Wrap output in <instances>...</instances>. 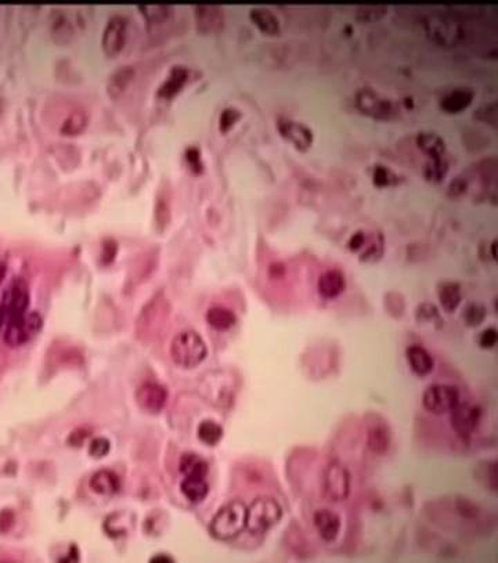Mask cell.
Wrapping results in <instances>:
<instances>
[{
  "mask_svg": "<svg viewBox=\"0 0 498 563\" xmlns=\"http://www.w3.org/2000/svg\"><path fill=\"white\" fill-rule=\"evenodd\" d=\"M247 528V507L241 501H232L219 510L210 525L212 536L230 540L239 536Z\"/></svg>",
  "mask_w": 498,
  "mask_h": 563,
  "instance_id": "obj_1",
  "label": "cell"
},
{
  "mask_svg": "<svg viewBox=\"0 0 498 563\" xmlns=\"http://www.w3.org/2000/svg\"><path fill=\"white\" fill-rule=\"evenodd\" d=\"M208 349L201 338L194 331H183L175 337L170 345V356L173 361L182 368H194L204 361Z\"/></svg>",
  "mask_w": 498,
  "mask_h": 563,
  "instance_id": "obj_2",
  "label": "cell"
},
{
  "mask_svg": "<svg viewBox=\"0 0 498 563\" xmlns=\"http://www.w3.org/2000/svg\"><path fill=\"white\" fill-rule=\"evenodd\" d=\"M283 518L281 505L271 497H259L247 507V530L263 535L276 526Z\"/></svg>",
  "mask_w": 498,
  "mask_h": 563,
  "instance_id": "obj_3",
  "label": "cell"
},
{
  "mask_svg": "<svg viewBox=\"0 0 498 563\" xmlns=\"http://www.w3.org/2000/svg\"><path fill=\"white\" fill-rule=\"evenodd\" d=\"M43 320L39 313H26L11 319L4 325V342L11 348H18L35 338L42 329Z\"/></svg>",
  "mask_w": 498,
  "mask_h": 563,
  "instance_id": "obj_4",
  "label": "cell"
},
{
  "mask_svg": "<svg viewBox=\"0 0 498 563\" xmlns=\"http://www.w3.org/2000/svg\"><path fill=\"white\" fill-rule=\"evenodd\" d=\"M458 403L460 392L451 385H432L425 390L422 396V404L425 410L435 415L450 412Z\"/></svg>",
  "mask_w": 498,
  "mask_h": 563,
  "instance_id": "obj_5",
  "label": "cell"
},
{
  "mask_svg": "<svg viewBox=\"0 0 498 563\" xmlns=\"http://www.w3.org/2000/svg\"><path fill=\"white\" fill-rule=\"evenodd\" d=\"M29 305V294L24 281H16L4 293L0 305V317L3 327L11 319L26 315Z\"/></svg>",
  "mask_w": 498,
  "mask_h": 563,
  "instance_id": "obj_6",
  "label": "cell"
},
{
  "mask_svg": "<svg viewBox=\"0 0 498 563\" xmlns=\"http://www.w3.org/2000/svg\"><path fill=\"white\" fill-rule=\"evenodd\" d=\"M324 493L327 498L334 503H341L349 497L350 475L340 462H331L327 466L324 474Z\"/></svg>",
  "mask_w": 498,
  "mask_h": 563,
  "instance_id": "obj_7",
  "label": "cell"
},
{
  "mask_svg": "<svg viewBox=\"0 0 498 563\" xmlns=\"http://www.w3.org/2000/svg\"><path fill=\"white\" fill-rule=\"evenodd\" d=\"M450 414L453 428L462 439H468L472 436L479 427L482 417L480 408L472 403L460 402L450 411Z\"/></svg>",
  "mask_w": 498,
  "mask_h": 563,
  "instance_id": "obj_8",
  "label": "cell"
},
{
  "mask_svg": "<svg viewBox=\"0 0 498 563\" xmlns=\"http://www.w3.org/2000/svg\"><path fill=\"white\" fill-rule=\"evenodd\" d=\"M136 402L146 412L157 414L166 405L168 392L156 382H147L137 389Z\"/></svg>",
  "mask_w": 498,
  "mask_h": 563,
  "instance_id": "obj_9",
  "label": "cell"
},
{
  "mask_svg": "<svg viewBox=\"0 0 498 563\" xmlns=\"http://www.w3.org/2000/svg\"><path fill=\"white\" fill-rule=\"evenodd\" d=\"M128 20L124 16H112L103 32V49L107 54L119 53L125 45Z\"/></svg>",
  "mask_w": 498,
  "mask_h": 563,
  "instance_id": "obj_10",
  "label": "cell"
},
{
  "mask_svg": "<svg viewBox=\"0 0 498 563\" xmlns=\"http://www.w3.org/2000/svg\"><path fill=\"white\" fill-rule=\"evenodd\" d=\"M356 100H357V107L360 108L366 115H369L372 118L389 119L396 114L394 104L391 102L379 97L372 90H368V89L362 90L357 94Z\"/></svg>",
  "mask_w": 498,
  "mask_h": 563,
  "instance_id": "obj_11",
  "label": "cell"
},
{
  "mask_svg": "<svg viewBox=\"0 0 498 563\" xmlns=\"http://www.w3.org/2000/svg\"><path fill=\"white\" fill-rule=\"evenodd\" d=\"M278 131H280V133L283 134V137L291 141L298 150L305 151L313 143L312 131L308 126H305L303 124L289 121V119H283L278 124Z\"/></svg>",
  "mask_w": 498,
  "mask_h": 563,
  "instance_id": "obj_12",
  "label": "cell"
},
{
  "mask_svg": "<svg viewBox=\"0 0 498 563\" xmlns=\"http://www.w3.org/2000/svg\"><path fill=\"white\" fill-rule=\"evenodd\" d=\"M318 536L324 541H335L341 532V518L337 512L330 510H317L313 518Z\"/></svg>",
  "mask_w": 498,
  "mask_h": 563,
  "instance_id": "obj_13",
  "label": "cell"
},
{
  "mask_svg": "<svg viewBox=\"0 0 498 563\" xmlns=\"http://www.w3.org/2000/svg\"><path fill=\"white\" fill-rule=\"evenodd\" d=\"M197 27L204 33H213L223 28L224 17L223 10L217 6H198L195 7Z\"/></svg>",
  "mask_w": 498,
  "mask_h": 563,
  "instance_id": "obj_14",
  "label": "cell"
},
{
  "mask_svg": "<svg viewBox=\"0 0 498 563\" xmlns=\"http://www.w3.org/2000/svg\"><path fill=\"white\" fill-rule=\"evenodd\" d=\"M345 285V275L340 270H327L318 278V293L327 299H334L341 295Z\"/></svg>",
  "mask_w": 498,
  "mask_h": 563,
  "instance_id": "obj_15",
  "label": "cell"
},
{
  "mask_svg": "<svg viewBox=\"0 0 498 563\" xmlns=\"http://www.w3.org/2000/svg\"><path fill=\"white\" fill-rule=\"evenodd\" d=\"M406 357H407L408 366L411 367V370L416 376H425L433 371L435 363H433L432 356L426 351V349L421 348V346H410V348H407Z\"/></svg>",
  "mask_w": 498,
  "mask_h": 563,
  "instance_id": "obj_16",
  "label": "cell"
},
{
  "mask_svg": "<svg viewBox=\"0 0 498 563\" xmlns=\"http://www.w3.org/2000/svg\"><path fill=\"white\" fill-rule=\"evenodd\" d=\"M391 440V430L385 424H377L368 430V449L378 456H384L389 450Z\"/></svg>",
  "mask_w": 498,
  "mask_h": 563,
  "instance_id": "obj_17",
  "label": "cell"
},
{
  "mask_svg": "<svg viewBox=\"0 0 498 563\" xmlns=\"http://www.w3.org/2000/svg\"><path fill=\"white\" fill-rule=\"evenodd\" d=\"M90 487L93 491L103 494V496H112L118 493L121 487L119 478L111 471H99L90 479Z\"/></svg>",
  "mask_w": 498,
  "mask_h": 563,
  "instance_id": "obj_18",
  "label": "cell"
},
{
  "mask_svg": "<svg viewBox=\"0 0 498 563\" xmlns=\"http://www.w3.org/2000/svg\"><path fill=\"white\" fill-rule=\"evenodd\" d=\"M472 100L473 94L471 90L455 89V90L447 93L440 104L448 114H458V112L464 111L465 108L470 107Z\"/></svg>",
  "mask_w": 498,
  "mask_h": 563,
  "instance_id": "obj_19",
  "label": "cell"
},
{
  "mask_svg": "<svg viewBox=\"0 0 498 563\" xmlns=\"http://www.w3.org/2000/svg\"><path fill=\"white\" fill-rule=\"evenodd\" d=\"M180 488L184 497L191 503L204 501L210 493V486L205 478H198V476H187L182 483Z\"/></svg>",
  "mask_w": 498,
  "mask_h": 563,
  "instance_id": "obj_20",
  "label": "cell"
},
{
  "mask_svg": "<svg viewBox=\"0 0 498 563\" xmlns=\"http://www.w3.org/2000/svg\"><path fill=\"white\" fill-rule=\"evenodd\" d=\"M251 20L254 24L267 35H277L280 32V23L273 11L269 9L256 7L251 10Z\"/></svg>",
  "mask_w": 498,
  "mask_h": 563,
  "instance_id": "obj_21",
  "label": "cell"
},
{
  "mask_svg": "<svg viewBox=\"0 0 498 563\" xmlns=\"http://www.w3.org/2000/svg\"><path fill=\"white\" fill-rule=\"evenodd\" d=\"M207 322L213 329L226 331L236 324V315L223 306H213L207 313Z\"/></svg>",
  "mask_w": 498,
  "mask_h": 563,
  "instance_id": "obj_22",
  "label": "cell"
},
{
  "mask_svg": "<svg viewBox=\"0 0 498 563\" xmlns=\"http://www.w3.org/2000/svg\"><path fill=\"white\" fill-rule=\"evenodd\" d=\"M417 144L432 160H440L446 151L443 138L435 133H421L417 138Z\"/></svg>",
  "mask_w": 498,
  "mask_h": 563,
  "instance_id": "obj_23",
  "label": "cell"
},
{
  "mask_svg": "<svg viewBox=\"0 0 498 563\" xmlns=\"http://www.w3.org/2000/svg\"><path fill=\"white\" fill-rule=\"evenodd\" d=\"M188 78V72L187 70H184L182 67H175L170 71V75L166 81L163 82L158 90L159 96L162 97H173L175 94H178L180 92V89L183 87L184 83Z\"/></svg>",
  "mask_w": 498,
  "mask_h": 563,
  "instance_id": "obj_24",
  "label": "cell"
},
{
  "mask_svg": "<svg viewBox=\"0 0 498 563\" xmlns=\"http://www.w3.org/2000/svg\"><path fill=\"white\" fill-rule=\"evenodd\" d=\"M180 472L184 476H198L207 478L208 475V464L205 459L195 454H187L180 461Z\"/></svg>",
  "mask_w": 498,
  "mask_h": 563,
  "instance_id": "obj_25",
  "label": "cell"
},
{
  "mask_svg": "<svg viewBox=\"0 0 498 563\" xmlns=\"http://www.w3.org/2000/svg\"><path fill=\"white\" fill-rule=\"evenodd\" d=\"M133 75H134V70L131 67H121V68H118L109 77V81H108V92H109V94H112V96L121 94L125 90V87L129 84Z\"/></svg>",
  "mask_w": 498,
  "mask_h": 563,
  "instance_id": "obj_26",
  "label": "cell"
},
{
  "mask_svg": "<svg viewBox=\"0 0 498 563\" xmlns=\"http://www.w3.org/2000/svg\"><path fill=\"white\" fill-rule=\"evenodd\" d=\"M439 300L440 305L447 313H453L457 310L458 305L461 303V291L457 284H445L439 290Z\"/></svg>",
  "mask_w": 498,
  "mask_h": 563,
  "instance_id": "obj_27",
  "label": "cell"
},
{
  "mask_svg": "<svg viewBox=\"0 0 498 563\" xmlns=\"http://www.w3.org/2000/svg\"><path fill=\"white\" fill-rule=\"evenodd\" d=\"M198 437L202 443L208 446H215L222 440L223 430L219 424L213 421H204L198 428Z\"/></svg>",
  "mask_w": 498,
  "mask_h": 563,
  "instance_id": "obj_28",
  "label": "cell"
},
{
  "mask_svg": "<svg viewBox=\"0 0 498 563\" xmlns=\"http://www.w3.org/2000/svg\"><path fill=\"white\" fill-rule=\"evenodd\" d=\"M87 122L86 114L82 111H75L72 112L64 122L63 125V133L65 134H78L85 129Z\"/></svg>",
  "mask_w": 498,
  "mask_h": 563,
  "instance_id": "obj_29",
  "label": "cell"
},
{
  "mask_svg": "<svg viewBox=\"0 0 498 563\" xmlns=\"http://www.w3.org/2000/svg\"><path fill=\"white\" fill-rule=\"evenodd\" d=\"M139 10L143 13V16L150 20V21H163L166 20L170 13L172 9L169 6H163V4H148V6H140Z\"/></svg>",
  "mask_w": 498,
  "mask_h": 563,
  "instance_id": "obj_30",
  "label": "cell"
},
{
  "mask_svg": "<svg viewBox=\"0 0 498 563\" xmlns=\"http://www.w3.org/2000/svg\"><path fill=\"white\" fill-rule=\"evenodd\" d=\"M71 28L72 27H71L70 21L64 16H61L58 11H55V17H53L52 23V32L54 39H57V40L58 39L68 40L71 38V32H72Z\"/></svg>",
  "mask_w": 498,
  "mask_h": 563,
  "instance_id": "obj_31",
  "label": "cell"
},
{
  "mask_svg": "<svg viewBox=\"0 0 498 563\" xmlns=\"http://www.w3.org/2000/svg\"><path fill=\"white\" fill-rule=\"evenodd\" d=\"M486 310L480 303H470V306L464 312V319L468 325L476 327L485 320Z\"/></svg>",
  "mask_w": 498,
  "mask_h": 563,
  "instance_id": "obj_32",
  "label": "cell"
},
{
  "mask_svg": "<svg viewBox=\"0 0 498 563\" xmlns=\"http://www.w3.org/2000/svg\"><path fill=\"white\" fill-rule=\"evenodd\" d=\"M111 444L104 437H96L92 440L89 447V454L93 458H103L109 453Z\"/></svg>",
  "mask_w": 498,
  "mask_h": 563,
  "instance_id": "obj_33",
  "label": "cell"
},
{
  "mask_svg": "<svg viewBox=\"0 0 498 563\" xmlns=\"http://www.w3.org/2000/svg\"><path fill=\"white\" fill-rule=\"evenodd\" d=\"M446 170L447 165L445 162H442V158L440 160H433V161L431 162V165L428 166V169H426V177L429 180L439 182V180H442L445 177Z\"/></svg>",
  "mask_w": 498,
  "mask_h": 563,
  "instance_id": "obj_34",
  "label": "cell"
},
{
  "mask_svg": "<svg viewBox=\"0 0 498 563\" xmlns=\"http://www.w3.org/2000/svg\"><path fill=\"white\" fill-rule=\"evenodd\" d=\"M475 116L489 125L497 126V107L496 104H486L485 107L479 108L477 112H475Z\"/></svg>",
  "mask_w": 498,
  "mask_h": 563,
  "instance_id": "obj_35",
  "label": "cell"
},
{
  "mask_svg": "<svg viewBox=\"0 0 498 563\" xmlns=\"http://www.w3.org/2000/svg\"><path fill=\"white\" fill-rule=\"evenodd\" d=\"M385 13L386 10L382 7H363L357 11V17L362 21H375L382 18Z\"/></svg>",
  "mask_w": 498,
  "mask_h": 563,
  "instance_id": "obj_36",
  "label": "cell"
},
{
  "mask_svg": "<svg viewBox=\"0 0 498 563\" xmlns=\"http://www.w3.org/2000/svg\"><path fill=\"white\" fill-rule=\"evenodd\" d=\"M239 112L234 109V108H227V109H224L223 112H222V115H220V129L223 131V132H227L234 124H236L237 121L239 119Z\"/></svg>",
  "mask_w": 498,
  "mask_h": 563,
  "instance_id": "obj_37",
  "label": "cell"
},
{
  "mask_svg": "<svg viewBox=\"0 0 498 563\" xmlns=\"http://www.w3.org/2000/svg\"><path fill=\"white\" fill-rule=\"evenodd\" d=\"M394 180V173H392L389 169H386V168H382V166H378V168L375 169V173H374V182H375V185H377V186H381V187H384V186H388V185H391Z\"/></svg>",
  "mask_w": 498,
  "mask_h": 563,
  "instance_id": "obj_38",
  "label": "cell"
},
{
  "mask_svg": "<svg viewBox=\"0 0 498 563\" xmlns=\"http://www.w3.org/2000/svg\"><path fill=\"white\" fill-rule=\"evenodd\" d=\"M497 341L498 332L496 331V328H487L486 331H483V332L480 334L479 345H480V348L492 349L496 346Z\"/></svg>",
  "mask_w": 498,
  "mask_h": 563,
  "instance_id": "obj_39",
  "label": "cell"
},
{
  "mask_svg": "<svg viewBox=\"0 0 498 563\" xmlns=\"http://www.w3.org/2000/svg\"><path fill=\"white\" fill-rule=\"evenodd\" d=\"M187 162H188L190 168H191L194 172L198 173V172L201 170L200 154H198V151H197L195 148H190V150L187 151Z\"/></svg>",
  "mask_w": 498,
  "mask_h": 563,
  "instance_id": "obj_40",
  "label": "cell"
},
{
  "mask_svg": "<svg viewBox=\"0 0 498 563\" xmlns=\"http://www.w3.org/2000/svg\"><path fill=\"white\" fill-rule=\"evenodd\" d=\"M14 516L13 512L10 510H1L0 512V532H6L13 526Z\"/></svg>",
  "mask_w": 498,
  "mask_h": 563,
  "instance_id": "obj_41",
  "label": "cell"
},
{
  "mask_svg": "<svg viewBox=\"0 0 498 563\" xmlns=\"http://www.w3.org/2000/svg\"><path fill=\"white\" fill-rule=\"evenodd\" d=\"M366 242V236L363 233H357L356 236L352 237V240L349 242V246L352 248V251H357L360 249Z\"/></svg>",
  "mask_w": 498,
  "mask_h": 563,
  "instance_id": "obj_42",
  "label": "cell"
},
{
  "mask_svg": "<svg viewBox=\"0 0 498 563\" xmlns=\"http://www.w3.org/2000/svg\"><path fill=\"white\" fill-rule=\"evenodd\" d=\"M151 562H172V558H170V557H166V555H157V557H154V558L151 559Z\"/></svg>",
  "mask_w": 498,
  "mask_h": 563,
  "instance_id": "obj_43",
  "label": "cell"
},
{
  "mask_svg": "<svg viewBox=\"0 0 498 563\" xmlns=\"http://www.w3.org/2000/svg\"><path fill=\"white\" fill-rule=\"evenodd\" d=\"M6 271H7V266H6V262H4L3 259H0V284H1V281L4 280V275H6Z\"/></svg>",
  "mask_w": 498,
  "mask_h": 563,
  "instance_id": "obj_44",
  "label": "cell"
}]
</instances>
